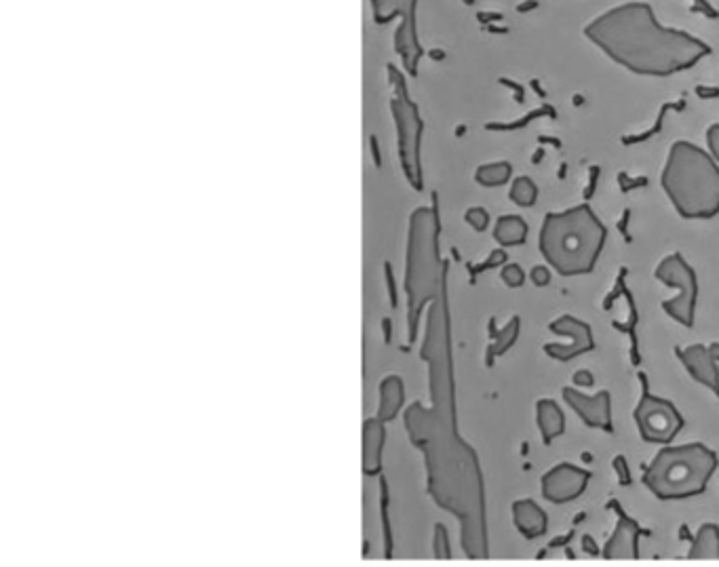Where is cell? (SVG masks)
I'll return each mask as SVG.
<instances>
[{
    "instance_id": "cell-1",
    "label": "cell",
    "mask_w": 719,
    "mask_h": 567,
    "mask_svg": "<svg viewBox=\"0 0 719 567\" xmlns=\"http://www.w3.org/2000/svg\"><path fill=\"white\" fill-rule=\"evenodd\" d=\"M426 412L414 403L405 414L412 441L422 449L429 468V490L437 504L460 521L462 549L471 559H488L483 477L477 454L456 430L454 397H435Z\"/></svg>"
},
{
    "instance_id": "cell-2",
    "label": "cell",
    "mask_w": 719,
    "mask_h": 567,
    "mask_svg": "<svg viewBox=\"0 0 719 567\" xmlns=\"http://www.w3.org/2000/svg\"><path fill=\"white\" fill-rule=\"evenodd\" d=\"M585 34L612 62L641 76L686 72L711 53L692 34L660 24L644 3H627L597 15Z\"/></svg>"
},
{
    "instance_id": "cell-3",
    "label": "cell",
    "mask_w": 719,
    "mask_h": 567,
    "mask_svg": "<svg viewBox=\"0 0 719 567\" xmlns=\"http://www.w3.org/2000/svg\"><path fill=\"white\" fill-rule=\"evenodd\" d=\"M608 230L589 205L549 213L540 228V253L561 277L589 275L595 268Z\"/></svg>"
},
{
    "instance_id": "cell-4",
    "label": "cell",
    "mask_w": 719,
    "mask_h": 567,
    "mask_svg": "<svg viewBox=\"0 0 719 567\" xmlns=\"http://www.w3.org/2000/svg\"><path fill=\"white\" fill-rule=\"evenodd\" d=\"M663 190L686 220H709L719 213V167L711 154L690 142L671 146Z\"/></svg>"
},
{
    "instance_id": "cell-5",
    "label": "cell",
    "mask_w": 719,
    "mask_h": 567,
    "mask_svg": "<svg viewBox=\"0 0 719 567\" xmlns=\"http://www.w3.org/2000/svg\"><path fill=\"white\" fill-rule=\"evenodd\" d=\"M439 215L420 207L410 218L407 243V296H410V340H416L420 310L445 291V264L439 258Z\"/></svg>"
},
{
    "instance_id": "cell-6",
    "label": "cell",
    "mask_w": 719,
    "mask_h": 567,
    "mask_svg": "<svg viewBox=\"0 0 719 567\" xmlns=\"http://www.w3.org/2000/svg\"><path fill=\"white\" fill-rule=\"evenodd\" d=\"M713 449L690 443L660 449L646 468L644 485L660 500H684L703 494L717 468Z\"/></svg>"
},
{
    "instance_id": "cell-7",
    "label": "cell",
    "mask_w": 719,
    "mask_h": 567,
    "mask_svg": "<svg viewBox=\"0 0 719 567\" xmlns=\"http://www.w3.org/2000/svg\"><path fill=\"white\" fill-rule=\"evenodd\" d=\"M388 81L393 85L391 110L397 121L401 167L407 182L414 186V190H422V163H420L422 119L416 104L412 102L410 93H407L405 76L395 66H388Z\"/></svg>"
},
{
    "instance_id": "cell-8",
    "label": "cell",
    "mask_w": 719,
    "mask_h": 567,
    "mask_svg": "<svg viewBox=\"0 0 719 567\" xmlns=\"http://www.w3.org/2000/svg\"><path fill=\"white\" fill-rule=\"evenodd\" d=\"M654 277L677 291L675 298L663 302V310L679 325L692 327L698 304V279L694 268L679 253H671L656 266Z\"/></svg>"
},
{
    "instance_id": "cell-9",
    "label": "cell",
    "mask_w": 719,
    "mask_h": 567,
    "mask_svg": "<svg viewBox=\"0 0 719 567\" xmlns=\"http://www.w3.org/2000/svg\"><path fill=\"white\" fill-rule=\"evenodd\" d=\"M641 397L635 407V422L639 435L648 443H671L679 430L684 428V418L677 412L675 405L667 399L654 397L650 393L646 374H639Z\"/></svg>"
},
{
    "instance_id": "cell-10",
    "label": "cell",
    "mask_w": 719,
    "mask_h": 567,
    "mask_svg": "<svg viewBox=\"0 0 719 567\" xmlns=\"http://www.w3.org/2000/svg\"><path fill=\"white\" fill-rule=\"evenodd\" d=\"M610 508L616 513L618 519H616V527H614L612 536L608 538L604 551H601V557L608 561L639 559V538L652 536V532L646 530V527H641L633 517H629L618 500H612Z\"/></svg>"
},
{
    "instance_id": "cell-11",
    "label": "cell",
    "mask_w": 719,
    "mask_h": 567,
    "mask_svg": "<svg viewBox=\"0 0 719 567\" xmlns=\"http://www.w3.org/2000/svg\"><path fill=\"white\" fill-rule=\"evenodd\" d=\"M549 329L557 336H566L570 338L568 344H547L544 346V353H547L551 359L555 361H572L580 355H587L595 348V340H593V331L589 327V323L580 321L572 315H563L559 319H555Z\"/></svg>"
},
{
    "instance_id": "cell-12",
    "label": "cell",
    "mask_w": 719,
    "mask_h": 567,
    "mask_svg": "<svg viewBox=\"0 0 719 567\" xmlns=\"http://www.w3.org/2000/svg\"><path fill=\"white\" fill-rule=\"evenodd\" d=\"M563 401L572 407V412L589 428L604 430V433H614L612 397L608 390H601L597 395H585L582 390L566 386L563 388Z\"/></svg>"
},
{
    "instance_id": "cell-13",
    "label": "cell",
    "mask_w": 719,
    "mask_h": 567,
    "mask_svg": "<svg viewBox=\"0 0 719 567\" xmlns=\"http://www.w3.org/2000/svg\"><path fill=\"white\" fill-rule=\"evenodd\" d=\"M591 475L574 464H559L542 477V496L553 504H566L585 494Z\"/></svg>"
},
{
    "instance_id": "cell-14",
    "label": "cell",
    "mask_w": 719,
    "mask_h": 567,
    "mask_svg": "<svg viewBox=\"0 0 719 567\" xmlns=\"http://www.w3.org/2000/svg\"><path fill=\"white\" fill-rule=\"evenodd\" d=\"M675 353L682 365L688 369V374L719 397V367L711 348L703 344H692L688 348H677Z\"/></svg>"
},
{
    "instance_id": "cell-15",
    "label": "cell",
    "mask_w": 719,
    "mask_h": 567,
    "mask_svg": "<svg viewBox=\"0 0 719 567\" xmlns=\"http://www.w3.org/2000/svg\"><path fill=\"white\" fill-rule=\"evenodd\" d=\"M416 9H418V0H414V3L401 13V24L395 32V49L401 57L405 70L412 76H416L418 62L422 57V47L416 30Z\"/></svg>"
},
{
    "instance_id": "cell-16",
    "label": "cell",
    "mask_w": 719,
    "mask_h": 567,
    "mask_svg": "<svg viewBox=\"0 0 719 567\" xmlns=\"http://www.w3.org/2000/svg\"><path fill=\"white\" fill-rule=\"evenodd\" d=\"M513 523L528 540H536L549 530V517L534 500H517L513 504Z\"/></svg>"
},
{
    "instance_id": "cell-17",
    "label": "cell",
    "mask_w": 719,
    "mask_h": 567,
    "mask_svg": "<svg viewBox=\"0 0 719 567\" xmlns=\"http://www.w3.org/2000/svg\"><path fill=\"white\" fill-rule=\"evenodd\" d=\"M536 420L544 443H551L553 439L561 437L566 430V416H563L561 407L551 399H540L536 403Z\"/></svg>"
},
{
    "instance_id": "cell-18",
    "label": "cell",
    "mask_w": 719,
    "mask_h": 567,
    "mask_svg": "<svg viewBox=\"0 0 719 567\" xmlns=\"http://www.w3.org/2000/svg\"><path fill=\"white\" fill-rule=\"evenodd\" d=\"M384 422L380 418L365 422V443H363V466L367 475L380 471V452L384 445Z\"/></svg>"
},
{
    "instance_id": "cell-19",
    "label": "cell",
    "mask_w": 719,
    "mask_h": 567,
    "mask_svg": "<svg viewBox=\"0 0 719 567\" xmlns=\"http://www.w3.org/2000/svg\"><path fill=\"white\" fill-rule=\"evenodd\" d=\"M692 561H719V527L715 523L701 525V530L692 538L688 551Z\"/></svg>"
},
{
    "instance_id": "cell-20",
    "label": "cell",
    "mask_w": 719,
    "mask_h": 567,
    "mask_svg": "<svg viewBox=\"0 0 719 567\" xmlns=\"http://www.w3.org/2000/svg\"><path fill=\"white\" fill-rule=\"evenodd\" d=\"M401 407H403V382H401V378H397V376L386 378V380L382 382L378 418H380L382 422L393 420Z\"/></svg>"
},
{
    "instance_id": "cell-21",
    "label": "cell",
    "mask_w": 719,
    "mask_h": 567,
    "mask_svg": "<svg viewBox=\"0 0 719 567\" xmlns=\"http://www.w3.org/2000/svg\"><path fill=\"white\" fill-rule=\"evenodd\" d=\"M526 237H528V224L523 222V218H519V215H502V218L496 222L494 239L500 245L504 247L521 245L526 243Z\"/></svg>"
},
{
    "instance_id": "cell-22",
    "label": "cell",
    "mask_w": 719,
    "mask_h": 567,
    "mask_svg": "<svg viewBox=\"0 0 719 567\" xmlns=\"http://www.w3.org/2000/svg\"><path fill=\"white\" fill-rule=\"evenodd\" d=\"M517 338H519V317H513L492 338V344L488 348V365H492L496 357H502L504 353H507V350L517 342Z\"/></svg>"
},
{
    "instance_id": "cell-23",
    "label": "cell",
    "mask_w": 719,
    "mask_h": 567,
    "mask_svg": "<svg viewBox=\"0 0 719 567\" xmlns=\"http://www.w3.org/2000/svg\"><path fill=\"white\" fill-rule=\"evenodd\" d=\"M513 167L509 163H490V165H481L475 173V182L485 186V188H494V186H502L511 180Z\"/></svg>"
},
{
    "instance_id": "cell-24",
    "label": "cell",
    "mask_w": 719,
    "mask_h": 567,
    "mask_svg": "<svg viewBox=\"0 0 719 567\" xmlns=\"http://www.w3.org/2000/svg\"><path fill=\"white\" fill-rule=\"evenodd\" d=\"M412 3L414 0H372L374 19L378 24L393 22V19L401 15Z\"/></svg>"
},
{
    "instance_id": "cell-25",
    "label": "cell",
    "mask_w": 719,
    "mask_h": 567,
    "mask_svg": "<svg viewBox=\"0 0 719 567\" xmlns=\"http://www.w3.org/2000/svg\"><path fill=\"white\" fill-rule=\"evenodd\" d=\"M509 197L513 203H517L519 207H530L536 203L538 197V188L530 178H517L511 186Z\"/></svg>"
},
{
    "instance_id": "cell-26",
    "label": "cell",
    "mask_w": 719,
    "mask_h": 567,
    "mask_svg": "<svg viewBox=\"0 0 719 567\" xmlns=\"http://www.w3.org/2000/svg\"><path fill=\"white\" fill-rule=\"evenodd\" d=\"M500 277H502L504 285L515 289V287H521L523 281H526V272H523V268L519 264H507L502 268Z\"/></svg>"
},
{
    "instance_id": "cell-27",
    "label": "cell",
    "mask_w": 719,
    "mask_h": 567,
    "mask_svg": "<svg viewBox=\"0 0 719 567\" xmlns=\"http://www.w3.org/2000/svg\"><path fill=\"white\" fill-rule=\"evenodd\" d=\"M435 557L437 559H450L452 557L450 538H448V532H445V527L441 523L435 527Z\"/></svg>"
},
{
    "instance_id": "cell-28",
    "label": "cell",
    "mask_w": 719,
    "mask_h": 567,
    "mask_svg": "<svg viewBox=\"0 0 719 567\" xmlns=\"http://www.w3.org/2000/svg\"><path fill=\"white\" fill-rule=\"evenodd\" d=\"M466 222H469V226H473L475 230L483 232L490 224V215H488V211L481 209V207H473V209L466 211Z\"/></svg>"
},
{
    "instance_id": "cell-29",
    "label": "cell",
    "mask_w": 719,
    "mask_h": 567,
    "mask_svg": "<svg viewBox=\"0 0 719 567\" xmlns=\"http://www.w3.org/2000/svg\"><path fill=\"white\" fill-rule=\"evenodd\" d=\"M612 466H614V473H616V479L620 485H631L633 483V475H631V468H629V462L625 456H616L612 460Z\"/></svg>"
},
{
    "instance_id": "cell-30",
    "label": "cell",
    "mask_w": 719,
    "mask_h": 567,
    "mask_svg": "<svg viewBox=\"0 0 719 567\" xmlns=\"http://www.w3.org/2000/svg\"><path fill=\"white\" fill-rule=\"evenodd\" d=\"M504 262H507V253H504V251H494L492 256H490L488 260H485L483 264H479V266H471V272H473V275H479V272H483V270H490V268H496V266H500V264H504Z\"/></svg>"
},
{
    "instance_id": "cell-31",
    "label": "cell",
    "mask_w": 719,
    "mask_h": 567,
    "mask_svg": "<svg viewBox=\"0 0 719 567\" xmlns=\"http://www.w3.org/2000/svg\"><path fill=\"white\" fill-rule=\"evenodd\" d=\"M532 283L536 285V287H547L549 283H551V272H549V268L547 266H536L534 270H532Z\"/></svg>"
},
{
    "instance_id": "cell-32",
    "label": "cell",
    "mask_w": 719,
    "mask_h": 567,
    "mask_svg": "<svg viewBox=\"0 0 719 567\" xmlns=\"http://www.w3.org/2000/svg\"><path fill=\"white\" fill-rule=\"evenodd\" d=\"M707 142H709V150L711 156L719 163V125H711L707 131Z\"/></svg>"
},
{
    "instance_id": "cell-33",
    "label": "cell",
    "mask_w": 719,
    "mask_h": 567,
    "mask_svg": "<svg viewBox=\"0 0 719 567\" xmlns=\"http://www.w3.org/2000/svg\"><path fill=\"white\" fill-rule=\"evenodd\" d=\"M574 384H576V386H582V388H591V386L595 384V378H593L591 371L580 369V371H576V374H574Z\"/></svg>"
},
{
    "instance_id": "cell-34",
    "label": "cell",
    "mask_w": 719,
    "mask_h": 567,
    "mask_svg": "<svg viewBox=\"0 0 719 567\" xmlns=\"http://www.w3.org/2000/svg\"><path fill=\"white\" fill-rule=\"evenodd\" d=\"M386 285H388V293H391V304L397 306V293H395V279H393V270L391 264H386Z\"/></svg>"
},
{
    "instance_id": "cell-35",
    "label": "cell",
    "mask_w": 719,
    "mask_h": 567,
    "mask_svg": "<svg viewBox=\"0 0 719 567\" xmlns=\"http://www.w3.org/2000/svg\"><path fill=\"white\" fill-rule=\"evenodd\" d=\"M582 551L589 555H599V549L595 546V540L591 536H582Z\"/></svg>"
},
{
    "instance_id": "cell-36",
    "label": "cell",
    "mask_w": 719,
    "mask_h": 567,
    "mask_svg": "<svg viewBox=\"0 0 719 567\" xmlns=\"http://www.w3.org/2000/svg\"><path fill=\"white\" fill-rule=\"evenodd\" d=\"M384 338H386V342L391 340V321H384Z\"/></svg>"
},
{
    "instance_id": "cell-37",
    "label": "cell",
    "mask_w": 719,
    "mask_h": 567,
    "mask_svg": "<svg viewBox=\"0 0 719 567\" xmlns=\"http://www.w3.org/2000/svg\"><path fill=\"white\" fill-rule=\"evenodd\" d=\"M711 348V353H713V357L719 361V344H713V346H709Z\"/></svg>"
}]
</instances>
